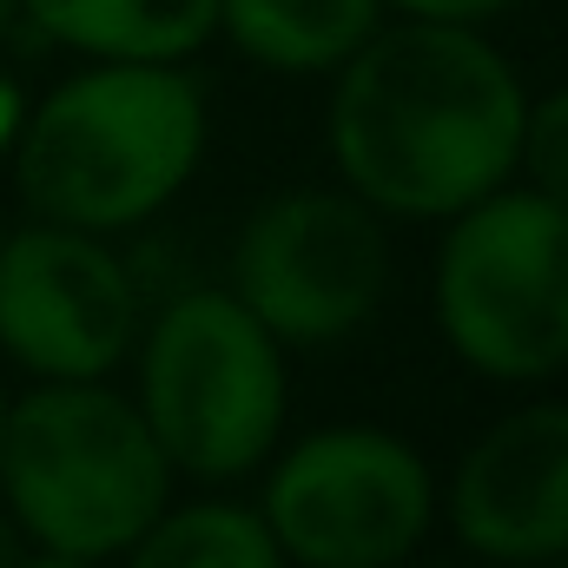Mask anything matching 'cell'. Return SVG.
Masks as SVG:
<instances>
[{
  "mask_svg": "<svg viewBox=\"0 0 568 568\" xmlns=\"http://www.w3.org/2000/svg\"><path fill=\"white\" fill-rule=\"evenodd\" d=\"M523 80L463 20L377 27L331 93V159L390 219H449L496 192L523 152Z\"/></svg>",
  "mask_w": 568,
  "mask_h": 568,
  "instance_id": "6da1fadb",
  "label": "cell"
},
{
  "mask_svg": "<svg viewBox=\"0 0 568 568\" xmlns=\"http://www.w3.org/2000/svg\"><path fill=\"white\" fill-rule=\"evenodd\" d=\"M13 145V179L33 219L126 232L199 172L205 93L179 60H93L20 120Z\"/></svg>",
  "mask_w": 568,
  "mask_h": 568,
  "instance_id": "7a4b0ae2",
  "label": "cell"
},
{
  "mask_svg": "<svg viewBox=\"0 0 568 568\" xmlns=\"http://www.w3.org/2000/svg\"><path fill=\"white\" fill-rule=\"evenodd\" d=\"M0 489L13 523L80 562L126 556L172 496V463L140 404L106 377H47L0 424Z\"/></svg>",
  "mask_w": 568,
  "mask_h": 568,
  "instance_id": "3957f363",
  "label": "cell"
},
{
  "mask_svg": "<svg viewBox=\"0 0 568 568\" xmlns=\"http://www.w3.org/2000/svg\"><path fill=\"white\" fill-rule=\"evenodd\" d=\"M140 417L179 476L258 469L284 429V344L232 291H179L145 331Z\"/></svg>",
  "mask_w": 568,
  "mask_h": 568,
  "instance_id": "277c9868",
  "label": "cell"
},
{
  "mask_svg": "<svg viewBox=\"0 0 568 568\" xmlns=\"http://www.w3.org/2000/svg\"><path fill=\"white\" fill-rule=\"evenodd\" d=\"M436 324L449 351L496 377L536 384L568 364V212L529 192H483L449 212L436 252Z\"/></svg>",
  "mask_w": 568,
  "mask_h": 568,
  "instance_id": "5b68a950",
  "label": "cell"
},
{
  "mask_svg": "<svg viewBox=\"0 0 568 568\" xmlns=\"http://www.w3.org/2000/svg\"><path fill=\"white\" fill-rule=\"evenodd\" d=\"M258 516L297 568H397L429 536L436 483L397 429L337 424L284 449Z\"/></svg>",
  "mask_w": 568,
  "mask_h": 568,
  "instance_id": "8992f818",
  "label": "cell"
},
{
  "mask_svg": "<svg viewBox=\"0 0 568 568\" xmlns=\"http://www.w3.org/2000/svg\"><path fill=\"white\" fill-rule=\"evenodd\" d=\"M284 351H317L371 324L390 291V239L357 192H284L239 232L225 284Z\"/></svg>",
  "mask_w": 568,
  "mask_h": 568,
  "instance_id": "52a82bcc",
  "label": "cell"
},
{
  "mask_svg": "<svg viewBox=\"0 0 568 568\" xmlns=\"http://www.w3.org/2000/svg\"><path fill=\"white\" fill-rule=\"evenodd\" d=\"M140 344V297L100 232L27 225L0 239V351L47 377H106Z\"/></svg>",
  "mask_w": 568,
  "mask_h": 568,
  "instance_id": "ba28073f",
  "label": "cell"
},
{
  "mask_svg": "<svg viewBox=\"0 0 568 568\" xmlns=\"http://www.w3.org/2000/svg\"><path fill=\"white\" fill-rule=\"evenodd\" d=\"M449 529L489 562L568 556V404H523L449 476Z\"/></svg>",
  "mask_w": 568,
  "mask_h": 568,
  "instance_id": "9c48e42d",
  "label": "cell"
},
{
  "mask_svg": "<svg viewBox=\"0 0 568 568\" xmlns=\"http://www.w3.org/2000/svg\"><path fill=\"white\" fill-rule=\"evenodd\" d=\"M20 13L87 60H185L219 33V0H20Z\"/></svg>",
  "mask_w": 568,
  "mask_h": 568,
  "instance_id": "30bf717a",
  "label": "cell"
},
{
  "mask_svg": "<svg viewBox=\"0 0 568 568\" xmlns=\"http://www.w3.org/2000/svg\"><path fill=\"white\" fill-rule=\"evenodd\" d=\"M384 27V0H219V33L272 73H337Z\"/></svg>",
  "mask_w": 568,
  "mask_h": 568,
  "instance_id": "8fae6325",
  "label": "cell"
},
{
  "mask_svg": "<svg viewBox=\"0 0 568 568\" xmlns=\"http://www.w3.org/2000/svg\"><path fill=\"white\" fill-rule=\"evenodd\" d=\"M126 568H284L258 509L239 503H185L159 509V523L126 549Z\"/></svg>",
  "mask_w": 568,
  "mask_h": 568,
  "instance_id": "7c38bea8",
  "label": "cell"
},
{
  "mask_svg": "<svg viewBox=\"0 0 568 568\" xmlns=\"http://www.w3.org/2000/svg\"><path fill=\"white\" fill-rule=\"evenodd\" d=\"M516 165L529 172V185L542 199H556L568 212V87L523 113V152H516Z\"/></svg>",
  "mask_w": 568,
  "mask_h": 568,
  "instance_id": "4fadbf2b",
  "label": "cell"
},
{
  "mask_svg": "<svg viewBox=\"0 0 568 568\" xmlns=\"http://www.w3.org/2000/svg\"><path fill=\"white\" fill-rule=\"evenodd\" d=\"M390 7L410 13V20H463V27H483L503 7H516V0H390Z\"/></svg>",
  "mask_w": 568,
  "mask_h": 568,
  "instance_id": "5bb4252c",
  "label": "cell"
},
{
  "mask_svg": "<svg viewBox=\"0 0 568 568\" xmlns=\"http://www.w3.org/2000/svg\"><path fill=\"white\" fill-rule=\"evenodd\" d=\"M20 133V100H13V87H0V145H13Z\"/></svg>",
  "mask_w": 568,
  "mask_h": 568,
  "instance_id": "9a60e30c",
  "label": "cell"
},
{
  "mask_svg": "<svg viewBox=\"0 0 568 568\" xmlns=\"http://www.w3.org/2000/svg\"><path fill=\"white\" fill-rule=\"evenodd\" d=\"M13 568H100V562H80V556H53V549H40V556H27V562Z\"/></svg>",
  "mask_w": 568,
  "mask_h": 568,
  "instance_id": "2e32d148",
  "label": "cell"
},
{
  "mask_svg": "<svg viewBox=\"0 0 568 568\" xmlns=\"http://www.w3.org/2000/svg\"><path fill=\"white\" fill-rule=\"evenodd\" d=\"M13 13H20V0H0V40H7V27H13Z\"/></svg>",
  "mask_w": 568,
  "mask_h": 568,
  "instance_id": "e0dca14e",
  "label": "cell"
},
{
  "mask_svg": "<svg viewBox=\"0 0 568 568\" xmlns=\"http://www.w3.org/2000/svg\"><path fill=\"white\" fill-rule=\"evenodd\" d=\"M0 424H7V390H0Z\"/></svg>",
  "mask_w": 568,
  "mask_h": 568,
  "instance_id": "ac0fdd59",
  "label": "cell"
}]
</instances>
